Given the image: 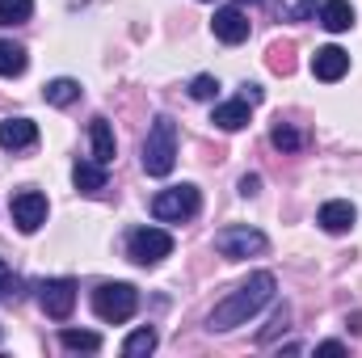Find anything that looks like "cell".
I'll use <instances>...</instances> for the list:
<instances>
[{
	"instance_id": "3",
	"label": "cell",
	"mask_w": 362,
	"mask_h": 358,
	"mask_svg": "<svg viewBox=\"0 0 362 358\" xmlns=\"http://www.w3.org/2000/svg\"><path fill=\"white\" fill-rule=\"evenodd\" d=\"M135 308H139V291H135L131 282H101V287L93 291V312H97L105 325L131 321Z\"/></svg>"
},
{
	"instance_id": "12",
	"label": "cell",
	"mask_w": 362,
	"mask_h": 358,
	"mask_svg": "<svg viewBox=\"0 0 362 358\" xmlns=\"http://www.w3.org/2000/svg\"><path fill=\"white\" fill-rule=\"evenodd\" d=\"M320 228L325 232H333V236H341V232H350L354 228V219H358V211H354V202H346V198H333V202H325L320 207Z\"/></svg>"
},
{
	"instance_id": "10",
	"label": "cell",
	"mask_w": 362,
	"mask_h": 358,
	"mask_svg": "<svg viewBox=\"0 0 362 358\" xmlns=\"http://www.w3.org/2000/svg\"><path fill=\"white\" fill-rule=\"evenodd\" d=\"M211 30H215V38H219V42L236 47V42H245V38H249V17H245L240 8H219V13H215V21H211Z\"/></svg>"
},
{
	"instance_id": "30",
	"label": "cell",
	"mask_w": 362,
	"mask_h": 358,
	"mask_svg": "<svg viewBox=\"0 0 362 358\" xmlns=\"http://www.w3.org/2000/svg\"><path fill=\"white\" fill-rule=\"evenodd\" d=\"M312 13H316V0H299L295 4V17H312Z\"/></svg>"
},
{
	"instance_id": "18",
	"label": "cell",
	"mask_w": 362,
	"mask_h": 358,
	"mask_svg": "<svg viewBox=\"0 0 362 358\" xmlns=\"http://www.w3.org/2000/svg\"><path fill=\"white\" fill-rule=\"evenodd\" d=\"M59 346H64V350H85V354H97V350H101V337L89 333V329H64V333H59Z\"/></svg>"
},
{
	"instance_id": "27",
	"label": "cell",
	"mask_w": 362,
	"mask_h": 358,
	"mask_svg": "<svg viewBox=\"0 0 362 358\" xmlns=\"http://www.w3.org/2000/svg\"><path fill=\"white\" fill-rule=\"evenodd\" d=\"M257 190H262V178H257V173L240 178V194H245V198H249V194H257Z\"/></svg>"
},
{
	"instance_id": "5",
	"label": "cell",
	"mask_w": 362,
	"mask_h": 358,
	"mask_svg": "<svg viewBox=\"0 0 362 358\" xmlns=\"http://www.w3.org/2000/svg\"><path fill=\"white\" fill-rule=\"evenodd\" d=\"M198 190L194 185H173V190H160L152 198V215L160 224H181V219H194L198 215Z\"/></svg>"
},
{
	"instance_id": "17",
	"label": "cell",
	"mask_w": 362,
	"mask_h": 358,
	"mask_svg": "<svg viewBox=\"0 0 362 358\" xmlns=\"http://www.w3.org/2000/svg\"><path fill=\"white\" fill-rule=\"evenodd\" d=\"M25 64H30L25 47H17V42L0 38V76H21V72H25Z\"/></svg>"
},
{
	"instance_id": "32",
	"label": "cell",
	"mask_w": 362,
	"mask_h": 358,
	"mask_svg": "<svg viewBox=\"0 0 362 358\" xmlns=\"http://www.w3.org/2000/svg\"><path fill=\"white\" fill-rule=\"evenodd\" d=\"M0 337H4V329H0Z\"/></svg>"
},
{
	"instance_id": "25",
	"label": "cell",
	"mask_w": 362,
	"mask_h": 358,
	"mask_svg": "<svg viewBox=\"0 0 362 358\" xmlns=\"http://www.w3.org/2000/svg\"><path fill=\"white\" fill-rule=\"evenodd\" d=\"M286 316H291L286 308H278V312H274V321H270V325H266V329H262V333H257V342H262V346L270 342V337H274V333H278V329H286Z\"/></svg>"
},
{
	"instance_id": "31",
	"label": "cell",
	"mask_w": 362,
	"mask_h": 358,
	"mask_svg": "<svg viewBox=\"0 0 362 358\" xmlns=\"http://www.w3.org/2000/svg\"><path fill=\"white\" fill-rule=\"evenodd\" d=\"M249 4H257V0H249Z\"/></svg>"
},
{
	"instance_id": "1",
	"label": "cell",
	"mask_w": 362,
	"mask_h": 358,
	"mask_svg": "<svg viewBox=\"0 0 362 358\" xmlns=\"http://www.w3.org/2000/svg\"><path fill=\"white\" fill-rule=\"evenodd\" d=\"M274 274L270 270H257V274H249L228 299H219L215 304V312H211V329L215 333H228V329H236V325H245L249 316H257L266 304L274 299Z\"/></svg>"
},
{
	"instance_id": "20",
	"label": "cell",
	"mask_w": 362,
	"mask_h": 358,
	"mask_svg": "<svg viewBox=\"0 0 362 358\" xmlns=\"http://www.w3.org/2000/svg\"><path fill=\"white\" fill-rule=\"evenodd\" d=\"M270 144L278 148V152H299L308 139H303V131H295L291 122H274V131H270Z\"/></svg>"
},
{
	"instance_id": "22",
	"label": "cell",
	"mask_w": 362,
	"mask_h": 358,
	"mask_svg": "<svg viewBox=\"0 0 362 358\" xmlns=\"http://www.w3.org/2000/svg\"><path fill=\"white\" fill-rule=\"evenodd\" d=\"M34 13V0H0V25H25Z\"/></svg>"
},
{
	"instance_id": "24",
	"label": "cell",
	"mask_w": 362,
	"mask_h": 358,
	"mask_svg": "<svg viewBox=\"0 0 362 358\" xmlns=\"http://www.w3.org/2000/svg\"><path fill=\"white\" fill-rule=\"evenodd\" d=\"M215 93H219V81H215V76H206V72L189 81V97H194V101H211Z\"/></svg>"
},
{
	"instance_id": "16",
	"label": "cell",
	"mask_w": 362,
	"mask_h": 358,
	"mask_svg": "<svg viewBox=\"0 0 362 358\" xmlns=\"http://www.w3.org/2000/svg\"><path fill=\"white\" fill-rule=\"evenodd\" d=\"M72 181H76L81 194H101V190H105V165H97V161H81V165L72 169Z\"/></svg>"
},
{
	"instance_id": "19",
	"label": "cell",
	"mask_w": 362,
	"mask_h": 358,
	"mask_svg": "<svg viewBox=\"0 0 362 358\" xmlns=\"http://www.w3.org/2000/svg\"><path fill=\"white\" fill-rule=\"evenodd\" d=\"M266 64L278 76H291L295 72V42H274L270 51H266Z\"/></svg>"
},
{
	"instance_id": "9",
	"label": "cell",
	"mask_w": 362,
	"mask_h": 358,
	"mask_svg": "<svg viewBox=\"0 0 362 358\" xmlns=\"http://www.w3.org/2000/svg\"><path fill=\"white\" fill-rule=\"evenodd\" d=\"M346 72H350V51H341V47H320V51L312 55V76H316V81L333 85V81H341Z\"/></svg>"
},
{
	"instance_id": "21",
	"label": "cell",
	"mask_w": 362,
	"mask_h": 358,
	"mask_svg": "<svg viewBox=\"0 0 362 358\" xmlns=\"http://www.w3.org/2000/svg\"><path fill=\"white\" fill-rule=\"evenodd\" d=\"M42 97H47L51 105H72V101L81 97V85H76V81H68V76H59V81H51V85L42 89Z\"/></svg>"
},
{
	"instance_id": "2",
	"label": "cell",
	"mask_w": 362,
	"mask_h": 358,
	"mask_svg": "<svg viewBox=\"0 0 362 358\" xmlns=\"http://www.w3.org/2000/svg\"><path fill=\"white\" fill-rule=\"evenodd\" d=\"M177 165V122L169 114H160L144 139V173L148 178H169Z\"/></svg>"
},
{
	"instance_id": "29",
	"label": "cell",
	"mask_w": 362,
	"mask_h": 358,
	"mask_svg": "<svg viewBox=\"0 0 362 358\" xmlns=\"http://www.w3.org/2000/svg\"><path fill=\"white\" fill-rule=\"evenodd\" d=\"M240 97H245V101H249V105H257V101H262V97H266V93L257 89V85H245V93H240Z\"/></svg>"
},
{
	"instance_id": "7",
	"label": "cell",
	"mask_w": 362,
	"mask_h": 358,
	"mask_svg": "<svg viewBox=\"0 0 362 358\" xmlns=\"http://www.w3.org/2000/svg\"><path fill=\"white\" fill-rule=\"evenodd\" d=\"M38 304L51 321H68L72 308H76V282L72 278H47L38 287Z\"/></svg>"
},
{
	"instance_id": "15",
	"label": "cell",
	"mask_w": 362,
	"mask_h": 358,
	"mask_svg": "<svg viewBox=\"0 0 362 358\" xmlns=\"http://www.w3.org/2000/svg\"><path fill=\"white\" fill-rule=\"evenodd\" d=\"M211 122H215L219 131H240V127H249V101H245V97H236V101L215 105Z\"/></svg>"
},
{
	"instance_id": "23",
	"label": "cell",
	"mask_w": 362,
	"mask_h": 358,
	"mask_svg": "<svg viewBox=\"0 0 362 358\" xmlns=\"http://www.w3.org/2000/svg\"><path fill=\"white\" fill-rule=\"evenodd\" d=\"M152 350H156V333H152V329H135V333L122 342V354H127V358L152 354Z\"/></svg>"
},
{
	"instance_id": "13",
	"label": "cell",
	"mask_w": 362,
	"mask_h": 358,
	"mask_svg": "<svg viewBox=\"0 0 362 358\" xmlns=\"http://www.w3.org/2000/svg\"><path fill=\"white\" fill-rule=\"evenodd\" d=\"M320 25H325L329 34H346V30L354 25V4H350V0H325V4H320Z\"/></svg>"
},
{
	"instance_id": "11",
	"label": "cell",
	"mask_w": 362,
	"mask_h": 358,
	"mask_svg": "<svg viewBox=\"0 0 362 358\" xmlns=\"http://www.w3.org/2000/svg\"><path fill=\"white\" fill-rule=\"evenodd\" d=\"M38 144V127L30 118H4L0 122V148L4 152H21V148H34Z\"/></svg>"
},
{
	"instance_id": "6",
	"label": "cell",
	"mask_w": 362,
	"mask_h": 358,
	"mask_svg": "<svg viewBox=\"0 0 362 358\" xmlns=\"http://www.w3.org/2000/svg\"><path fill=\"white\" fill-rule=\"evenodd\" d=\"M127 253H131V262H139V266H160V262L173 253V236H169L165 228H135L131 241H127Z\"/></svg>"
},
{
	"instance_id": "4",
	"label": "cell",
	"mask_w": 362,
	"mask_h": 358,
	"mask_svg": "<svg viewBox=\"0 0 362 358\" xmlns=\"http://www.w3.org/2000/svg\"><path fill=\"white\" fill-rule=\"evenodd\" d=\"M266 245H270V241H266L257 228H249V224H232V228H219V232H215V253L228 258V262L257 258V253H266Z\"/></svg>"
},
{
	"instance_id": "28",
	"label": "cell",
	"mask_w": 362,
	"mask_h": 358,
	"mask_svg": "<svg viewBox=\"0 0 362 358\" xmlns=\"http://www.w3.org/2000/svg\"><path fill=\"white\" fill-rule=\"evenodd\" d=\"M316 354H329V358H337V354H346V346H341V342H320V346H316Z\"/></svg>"
},
{
	"instance_id": "8",
	"label": "cell",
	"mask_w": 362,
	"mask_h": 358,
	"mask_svg": "<svg viewBox=\"0 0 362 358\" xmlns=\"http://www.w3.org/2000/svg\"><path fill=\"white\" fill-rule=\"evenodd\" d=\"M8 211H13V224L21 232H38L47 224V198L38 190H17L13 202H8Z\"/></svg>"
},
{
	"instance_id": "14",
	"label": "cell",
	"mask_w": 362,
	"mask_h": 358,
	"mask_svg": "<svg viewBox=\"0 0 362 358\" xmlns=\"http://www.w3.org/2000/svg\"><path fill=\"white\" fill-rule=\"evenodd\" d=\"M89 139H93V161H97V165H110L114 152H118V144H114V127H110L105 118H93L89 122Z\"/></svg>"
},
{
	"instance_id": "26",
	"label": "cell",
	"mask_w": 362,
	"mask_h": 358,
	"mask_svg": "<svg viewBox=\"0 0 362 358\" xmlns=\"http://www.w3.org/2000/svg\"><path fill=\"white\" fill-rule=\"evenodd\" d=\"M8 291H13V295H17V278H13V270H8V262H4V258H0V299H4V295H8Z\"/></svg>"
}]
</instances>
